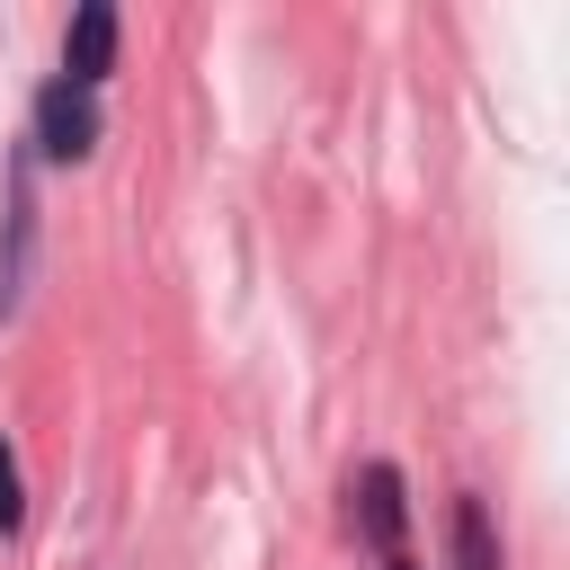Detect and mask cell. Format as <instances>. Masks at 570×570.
Segmentation results:
<instances>
[{
    "label": "cell",
    "mask_w": 570,
    "mask_h": 570,
    "mask_svg": "<svg viewBox=\"0 0 570 570\" xmlns=\"http://www.w3.org/2000/svg\"><path fill=\"white\" fill-rule=\"evenodd\" d=\"M18 517H27V490H18V463L0 445V534H18Z\"/></svg>",
    "instance_id": "5"
},
{
    "label": "cell",
    "mask_w": 570,
    "mask_h": 570,
    "mask_svg": "<svg viewBox=\"0 0 570 570\" xmlns=\"http://www.w3.org/2000/svg\"><path fill=\"white\" fill-rule=\"evenodd\" d=\"M454 570H499V543H490V508L481 499H454Z\"/></svg>",
    "instance_id": "4"
},
{
    "label": "cell",
    "mask_w": 570,
    "mask_h": 570,
    "mask_svg": "<svg viewBox=\"0 0 570 570\" xmlns=\"http://www.w3.org/2000/svg\"><path fill=\"white\" fill-rule=\"evenodd\" d=\"M36 142H45L53 160H80V151L98 142V98L71 89V80H53V89L36 98Z\"/></svg>",
    "instance_id": "1"
},
{
    "label": "cell",
    "mask_w": 570,
    "mask_h": 570,
    "mask_svg": "<svg viewBox=\"0 0 570 570\" xmlns=\"http://www.w3.org/2000/svg\"><path fill=\"white\" fill-rule=\"evenodd\" d=\"M383 570H410V561H401V552H392V561H383Z\"/></svg>",
    "instance_id": "6"
},
{
    "label": "cell",
    "mask_w": 570,
    "mask_h": 570,
    "mask_svg": "<svg viewBox=\"0 0 570 570\" xmlns=\"http://www.w3.org/2000/svg\"><path fill=\"white\" fill-rule=\"evenodd\" d=\"M356 525H365V543L392 561L401 552V472L392 463H365L356 472Z\"/></svg>",
    "instance_id": "3"
},
{
    "label": "cell",
    "mask_w": 570,
    "mask_h": 570,
    "mask_svg": "<svg viewBox=\"0 0 570 570\" xmlns=\"http://www.w3.org/2000/svg\"><path fill=\"white\" fill-rule=\"evenodd\" d=\"M107 71H116V9L89 0V9L71 18V36H62V80H71V89H98Z\"/></svg>",
    "instance_id": "2"
}]
</instances>
